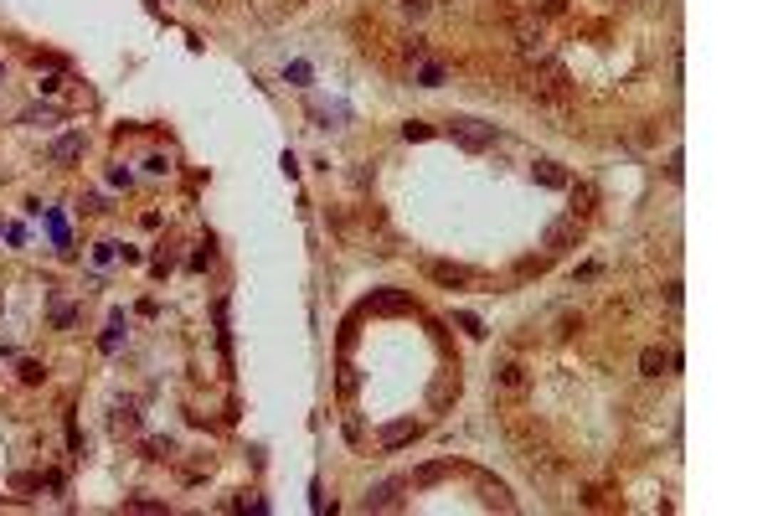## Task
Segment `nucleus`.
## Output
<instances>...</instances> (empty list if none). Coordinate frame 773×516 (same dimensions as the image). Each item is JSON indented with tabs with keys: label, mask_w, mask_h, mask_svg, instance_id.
<instances>
[{
	"label": "nucleus",
	"mask_w": 773,
	"mask_h": 516,
	"mask_svg": "<svg viewBox=\"0 0 773 516\" xmlns=\"http://www.w3.org/2000/svg\"><path fill=\"white\" fill-rule=\"evenodd\" d=\"M449 135L464 145V150H490L495 145V124H479V119H449Z\"/></svg>",
	"instance_id": "1"
},
{
	"label": "nucleus",
	"mask_w": 773,
	"mask_h": 516,
	"mask_svg": "<svg viewBox=\"0 0 773 516\" xmlns=\"http://www.w3.org/2000/svg\"><path fill=\"white\" fill-rule=\"evenodd\" d=\"M578 217H551L546 227H541V248L546 253H562V248H578Z\"/></svg>",
	"instance_id": "2"
},
{
	"label": "nucleus",
	"mask_w": 773,
	"mask_h": 516,
	"mask_svg": "<svg viewBox=\"0 0 773 516\" xmlns=\"http://www.w3.org/2000/svg\"><path fill=\"white\" fill-rule=\"evenodd\" d=\"M417 434H423V423H417V418H397V423H382V428H377V444H382V449H403V444H413Z\"/></svg>",
	"instance_id": "3"
},
{
	"label": "nucleus",
	"mask_w": 773,
	"mask_h": 516,
	"mask_svg": "<svg viewBox=\"0 0 773 516\" xmlns=\"http://www.w3.org/2000/svg\"><path fill=\"white\" fill-rule=\"evenodd\" d=\"M83 150H88V135L83 129H73V135H62V140H52V165H73V160H83Z\"/></svg>",
	"instance_id": "4"
},
{
	"label": "nucleus",
	"mask_w": 773,
	"mask_h": 516,
	"mask_svg": "<svg viewBox=\"0 0 773 516\" xmlns=\"http://www.w3.org/2000/svg\"><path fill=\"white\" fill-rule=\"evenodd\" d=\"M428 274H433V284H444V289L474 284V269H464V264H428Z\"/></svg>",
	"instance_id": "5"
},
{
	"label": "nucleus",
	"mask_w": 773,
	"mask_h": 516,
	"mask_svg": "<svg viewBox=\"0 0 773 516\" xmlns=\"http://www.w3.org/2000/svg\"><path fill=\"white\" fill-rule=\"evenodd\" d=\"M403 490H408V480H382V485H371V490H366V511H392Z\"/></svg>",
	"instance_id": "6"
},
{
	"label": "nucleus",
	"mask_w": 773,
	"mask_h": 516,
	"mask_svg": "<svg viewBox=\"0 0 773 516\" xmlns=\"http://www.w3.org/2000/svg\"><path fill=\"white\" fill-rule=\"evenodd\" d=\"M366 310H382V315H397V310H413V294H403V289H377L366 299Z\"/></svg>",
	"instance_id": "7"
},
{
	"label": "nucleus",
	"mask_w": 773,
	"mask_h": 516,
	"mask_svg": "<svg viewBox=\"0 0 773 516\" xmlns=\"http://www.w3.org/2000/svg\"><path fill=\"white\" fill-rule=\"evenodd\" d=\"M531 176H536V186H546V191H562V186H567V170H562L557 160H536Z\"/></svg>",
	"instance_id": "8"
},
{
	"label": "nucleus",
	"mask_w": 773,
	"mask_h": 516,
	"mask_svg": "<svg viewBox=\"0 0 773 516\" xmlns=\"http://www.w3.org/2000/svg\"><path fill=\"white\" fill-rule=\"evenodd\" d=\"M639 367H645V377H660L665 367H675V356L665 346H645V356H639Z\"/></svg>",
	"instance_id": "9"
},
{
	"label": "nucleus",
	"mask_w": 773,
	"mask_h": 516,
	"mask_svg": "<svg viewBox=\"0 0 773 516\" xmlns=\"http://www.w3.org/2000/svg\"><path fill=\"white\" fill-rule=\"evenodd\" d=\"M495 382L505 387V393H516V387H526V367H521V361H500V367H495Z\"/></svg>",
	"instance_id": "10"
},
{
	"label": "nucleus",
	"mask_w": 773,
	"mask_h": 516,
	"mask_svg": "<svg viewBox=\"0 0 773 516\" xmlns=\"http://www.w3.org/2000/svg\"><path fill=\"white\" fill-rule=\"evenodd\" d=\"M516 41H521V52H526V57H546V36H541V26H521Z\"/></svg>",
	"instance_id": "11"
},
{
	"label": "nucleus",
	"mask_w": 773,
	"mask_h": 516,
	"mask_svg": "<svg viewBox=\"0 0 773 516\" xmlns=\"http://www.w3.org/2000/svg\"><path fill=\"white\" fill-rule=\"evenodd\" d=\"M108 423H114V434H124V428H129V434H135V428H140V413H135V403H119V408H114V418H108Z\"/></svg>",
	"instance_id": "12"
},
{
	"label": "nucleus",
	"mask_w": 773,
	"mask_h": 516,
	"mask_svg": "<svg viewBox=\"0 0 773 516\" xmlns=\"http://www.w3.org/2000/svg\"><path fill=\"white\" fill-rule=\"evenodd\" d=\"M449 470H454L449 460H438V465H423V470H413V480H408V485H433L438 475H449Z\"/></svg>",
	"instance_id": "13"
},
{
	"label": "nucleus",
	"mask_w": 773,
	"mask_h": 516,
	"mask_svg": "<svg viewBox=\"0 0 773 516\" xmlns=\"http://www.w3.org/2000/svg\"><path fill=\"white\" fill-rule=\"evenodd\" d=\"M444 78H449V73L438 68V62H423V68H417V88H438Z\"/></svg>",
	"instance_id": "14"
},
{
	"label": "nucleus",
	"mask_w": 773,
	"mask_h": 516,
	"mask_svg": "<svg viewBox=\"0 0 773 516\" xmlns=\"http://www.w3.org/2000/svg\"><path fill=\"white\" fill-rule=\"evenodd\" d=\"M119 341H124V315H114V320H108V331H103V341H98V346H103V351H119Z\"/></svg>",
	"instance_id": "15"
},
{
	"label": "nucleus",
	"mask_w": 773,
	"mask_h": 516,
	"mask_svg": "<svg viewBox=\"0 0 773 516\" xmlns=\"http://www.w3.org/2000/svg\"><path fill=\"white\" fill-rule=\"evenodd\" d=\"M449 398H459V377H454V382H438V387H433V403H438V408H444Z\"/></svg>",
	"instance_id": "16"
},
{
	"label": "nucleus",
	"mask_w": 773,
	"mask_h": 516,
	"mask_svg": "<svg viewBox=\"0 0 773 516\" xmlns=\"http://www.w3.org/2000/svg\"><path fill=\"white\" fill-rule=\"evenodd\" d=\"M170 449H175L170 439H145V455H150V460H165V455H170Z\"/></svg>",
	"instance_id": "17"
},
{
	"label": "nucleus",
	"mask_w": 773,
	"mask_h": 516,
	"mask_svg": "<svg viewBox=\"0 0 773 516\" xmlns=\"http://www.w3.org/2000/svg\"><path fill=\"white\" fill-rule=\"evenodd\" d=\"M397 6H403V16H408V21H417V16H428V0H397Z\"/></svg>",
	"instance_id": "18"
},
{
	"label": "nucleus",
	"mask_w": 773,
	"mask_h": 516,
	"mask_svg": "<svg viewBox=\"0 0 773 516\" xmlns=\"http://www.w3.org/2000/svg\"><path fill=\"white\" fill-rule=\"evenodd\" d=\"M403 135H408V140H428V135H433V129H428L423 119H408V124H403Z\"/></svg>",
	"instance_id": "19"
},
{
	"label": "nucleus",
	"mask_w": 773,
	"mask_h": 516,
	"mask_svg": "<svg viewBox=\"0 0 773 516\" xmlns=\"http://www.w3.org/2000/svg\"><path fill=\"white\" fill-rule=\"evenodd\" d=\"M41 377H47L41 361H21V382H41Z\"/></svg>",
	"instance_id": "20"
},
{
	"label": "nucleus",
	"mask_w": 773,
	"mask_h": 516,
	"mask_svg": "<svg viewBox=\"0 0 773 516\" xmlns=\"http://www.w3.org/2000/svg\"><path fill=\"white\" fill-rule=\"evenodd\" d=\"M284 78H289L294 88H304V83H309V68H304V62H289V73H284Z\"/></svg>",
	"instance_id": "21"
},
{
	"label": "nucleus",
	"mask_w": 773,
	"mask_h": 516,
	"mask_svg": "<svg viewBox=\"0 0 773 516\" xmlns=\"http://www.w3.org/2000/svg\"><path fill=\"white\" fill-rule=\"evenodd\" d=\"M129 511H165V501H145V496H135V501H124Z\"/></svg>",
	"instance_id": "22"
},
{
	"label": "nucleus",
	"mask_w": 773,
	"mask_h": 516,
	"mask_svg": "<svg viewBox=\"0 0 773 516\" xmlns=\"http://www.w3.org/2000/svg\"><path fill=\"white\" fill-rule=\"evenodd\" d=\"M47 119H57L52 109H31V114H21V124H47Z\"/></svg>",
	"instance_id": "23"
}]
</instances>
